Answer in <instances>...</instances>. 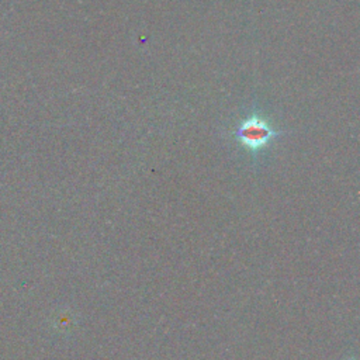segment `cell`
<instances>
[{
    "label": "cell",
    "mask_w": 360,
    "mask_h": 360,
    "mask_svg": "<svg viewBox=\"0 0 360 360\" xmlns=\"http://www.w3.org/2000/svg\"><path fill=\"white\" fill-rule=\"evenodd\" d=\"M236 139L252 153H258L272 141L278 133L259 118L247 120L236 130Z\"/></svg>",
    "instance_id": "1"
},
{
    "label": "cell",
    "mask_w": 360,
    "mask_h": 360,
    "mask_svg": "<svg viewBox=\"0 0 360 360\" xmlns=\"http://www.w3.org/2000/svg\"><path fill=\"white\" fill-rule=\"evenodd\" d=\"M346 360H359V359H356V357H348Z\"/></svg>",
    "instance_id": "2"
}]
</instances>
